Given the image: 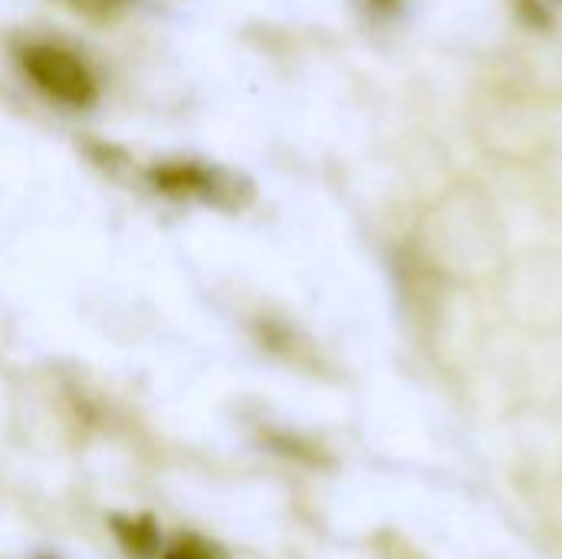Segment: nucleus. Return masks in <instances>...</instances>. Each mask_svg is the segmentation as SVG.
<instances>
[{
    "label": "nucleus",
    "mask_w": 562,
    "mask_h": 559,
    "mask_svg": "<svg viewBox=\"0 0 562 559\" xmlns=\"http://www.w3.org/2000/svg\"><path fill=\"white\" fill-rule=\"evenodd\" d=\"M20 63L33 86L66 109H89L99 99V82L89 63L59 43H30L20 53Z\"/></svg>",
    "instance_id": "nucleus-1"
},
{
    "label": "nucleus",
    "mask_w": 562,
    "mask_h": 559,
    "mask_svg": "<svg viewBox=\"0 0 562 559\" xmlns=\"http://www.w3.org/2000/svg\"><path fill=\"white\" fill-rule=\"evenodd\" d=\"M109 530L119 544V550L128 559H158L161 554V527L151 514H112Z\"/></svg>",
    "instance_id": "nucleus-2"
},
{
    "label": "nucleus",
    "mask_w": 562,
    "mask_h": 559,
    "mask_svg": "<svg viewBox=\"0 0 562 559\" xmlns=\"http://www.w3.org/2000/svg\"><path fill=\"white\" fill-rule=\"evenodd\" d=\"M151 181L168 191V194H201V198H211L217 191L214 185V171L201 168V165H161L151 171Z\"/></svg>",
    "instance_id": "nucleus-3"
},
{
    "label": "nucleus",
    "mask_w": 562,
    "mask_h": 559,
    "mask_svg": "<svg viewBox=\"0 0 562 559\" xmlns=\"http://www.w3.org/2000/svg\"><path fill=\"white\" fill-rule=\"evenodd\" d=\"M59 3L89 20H112L128 7V0H59Z\"/></svg>",
    "instance_id": "nucleus-4"
},
{
    "label": "nucleus",
    "mask_w": 562,
    "mask_h": 559,
    "mask_svg": "<svg viewBox=\"0 0 562 559\" xmlns=\"http://www.w3.org/2000/svg\"><path fill=\"white\" fill-rule=\"evenodd\" d=\"M161 559H217V554H214V547H207L198 537H181L171 550L161 554Z\"/></svg>",
    "instance_id": "nucleus-5"
},
{
    "label": "nucleus",
    "mask_w": 562,
    "mask_h": 559,
    "mask_svg": "<svg viewBox=\"0 0 562 559\" xmlns=\"http://www.w3.org/2000/svg\"><path fill=\"white\" fill-rule=\"evenodd\" d=\"M36 559H56V557H49V554H46V557H36Z\"/></svg>",
    "instance_id": "nucleus-6"
}]
</instances>
